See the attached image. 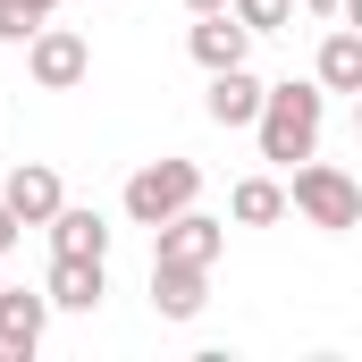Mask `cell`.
<instances>
[{"label":"cell","instance_id":"cell-1","mask_svg":"<svg viewBox=\"0 0 362 362\" xmlns=\"http://www.w3.org/2000/svg\"><path fill=\"white\" fill-rule=\"evenodd\" d=\"M320 127H329V93L312 76H286V85H262V110H253V135H262V160L295 169L320 152Z\"/></svg>","mask_w":362,"mask_h":362},{"label":"cell","instance_id":"cell-11","mask_svg":"<svg viewBox=\"0 0 362 362\" xmlns=\"http://www.w3.org/2000/svg\"><path fill=\"white\" fill-rule=\"evenodd\" d=\"M185 51H194V68L211 76V68H236V59L253 51V34H245L228 8H202V17H194V34H185Z\"/></svg>","mask_w":362,"mask_h":362},{"label":"cell","instance_id":"cell-12","mask_svg":"<svg viewBox=\"0 0 362 362\" xmlns=\"http://www.w3.org/2000/svg\"><path fill=\"white\" fill-rule=\"evenodd\" d=\"M202 303H211V270L152 262V312H160V320H202Z\"/></svg>","mask_w":362,"mask_h":362},{"label":"cell","instance_id":"cell-8","mask_svg":"<svg viewBox=\"0 0 362 362\" xmlns=\"http://www.w3.org/2000/svg\"><path fill=\"white\" fill-rule=\"evenodd\" d=\"M253 110H262V76H253L245 59H236V68H211V93H202V118H211V127L236 135V127H253Z\"/></svg>","mask_w":362,"mask_h":362},{"label":"cell","instance_id":"cell-3","mask_svg":"<svg viewBox=\"0 0 362 362\" xmlns=\"http://www.w3.org/2000/svg\"><path fill=\"white\" fill-rule=\"evenodd\" d=\"M185 202H202V169L194 160H144L135 177H127V194H118V211L135 219V228H160V219H177Z\"/></svg>","mask_w":362,"mask_h":362},{"label":"cell","instance_id":"cell-10","mask_svg":"<svg viewBox=\"0 0 362 362\" xmlns=\"http://www.w3.org/2000/svg\"><path fill=\"white\" fill-rule=\"evenodd\" d=\"M42 228H51V253H68V262H110V219L85 211V202H59Z\"/></svg>","mask_w":362,"mask_h":362},{"label":"cell","instance_id":"cell-2","mask_svg":"<svg viewBox=\"0 0 362 362\" xmlns=\"http://www.w3.org/2000/svg\"><path fill=\"white\" fill-rule=\"evenodd\" d=\"M286 211H303L320 236H346V228L362 219V185H354V169H337V160H295Z\"/></svg>","mask_w":362,"mask_h":362},{"label":"cell","instance_id":"cell-9","mask_svg":"<svg viewBox=\"0 0 362 362\" xmlns=\"http://www.w3.org/2000/svg\"><path fill=\"white\" fill-rule=\"evenodd\" d=\"M42 295H51V312H101V295H110V262H68V253H51Z\"/></svg>","mask_w":362,"mask_h":362},{"label":"cell","instance_id":"cell-5","mask_svg":"<svg viewBox=\"0 0 362 362\" xmlns=\"http://www.w3.org/2000/svg\"><path fill=\"white\" fill-rule=\"evenodd\" d=\"M228 253V219H211V211H194L185 202L177 219H160L152 228V262H185V270H211Z\"/></svg>","mask_w":362,"mask_h":362},{"label":"cell","instance_id":"cell-4","mask_svg":"<svg viewBox=\"0 0 362 362\" xmlns=\"http://www.w3.org/2000/svg\"><path fill=\"white\" fill-rule=\"evenodd\" d=\"M17 51H25V76H34L42 93H76L93 76V42L76 34V25H51V17H42Z\"/></svg>","mask_w":362,"mask_h":362},{"label":"cell","instance_id":"cell-16","mask_svg":"<svg viewBox=\"0 0 362 362\" xmlns=\"http://www.w3.org/2000/svg\"><path fill=\"white\" fill-rule=\"evenodd\" d=\"M51 8H59V0H0V42H25Z\"/></svg>","mask_w":362,"mask_h":362},{"label":"cell","instance_id":"cell-6","mask_svg":"<svg viewBox=\"0 0 362 362\" xmlns=\"http://www.w3.org/2000/svg\"><path fill=\"white\" fill-rule=\"evenodd\" d=\"M51 329V295L42 286H0V362H34Z\"/></svg>","mask_w":362,"mask_h":362},{"label":"cell","instance_id":"cell-17","mask_svg":"<svg viewBox=\"0 0 362 362\" xmlns=\"http://www.w3.org/2000/svg\"><path fill=\"white\" fill-rule=\"evenodd\" d=\"M17 236H25V228H17V211L0 202V253H17Z\"/></svg>","mask_w":362,"mask_h":362},{"label":"cell","instance_id":"cell-13","mask_svg":"<svg viewBox=\"0 0 362 362\" xmlns=\"http://www.w3.org/2000/svg\"><path fill=\"white\" fill-rule=\"evenodd\" d=\"M312 85H320V93H362V34H354V25H329V34H320Z\"/></svg>","mask_w":362,"mask_h":362},{"label":"cell","instance_id":"cell-18","mask_svg":"<svg viewBox=\"0 0 362 362\" xmlns=\"http://www.w3.org/2000/svg\"><path fill=\"white\" fill-rule=\"evenodd\" d=\"M295 8H312V17H346L354 0H295Z\"/></svg>","mask_w":362,"mask_h":362},{"label":"cell","instance_id":"cell-14","mask_svg":"<svg viewBox=\"0 0 362 362\" xmlns=\"http://www.w3.org/2000/svg\"><path fill=\"white\" fill-rule=\"evenodd\" d=\"M228 219H236V228H270V219H286V185H278V177H236Z\"/></svg>","mask_w":362,"mask_h":362},{"label":"cell","instance_id":"cell-7","mask_svg":"<svg viewBox=\"0 0 362 362\" xmlns=\"http://www.w3.org/2000/svg\"><path fill=\"white\" fill-rule=\"evenodd\" d=\"M0 202L17 211V228H42V219L68 202V185H59V169H51V160H17V169L0 177Z\"/></svg>","mask_w":362,"mask_h":362},{"label":"cell","instance_id":"cell-15","mask_svg":"<svg viewBox=\"0 0 362 362\" xmlns=\"http://www.w3.org/2000/svg\"><path fill=\"white\" fill-rule=\"evenodd\" d=\"M228 17H236L245 34H286V25H295V0H228Z\"/></svg>","mask_w":362,"mask_h":362},{"label":"cell","instance_id":"cell-19","mask_svg":"<svg viewBox=\"0 0 362 362\" xmlns=\"http://www.w3.org/2000/svg\"><path fill=\"white\" fill-rule=\"evenodd\" d=\"M185 8H194V17H202V8H228V0H185Z\"/></svg>","mask_w":362,"mask_h":362}]
</instances>
